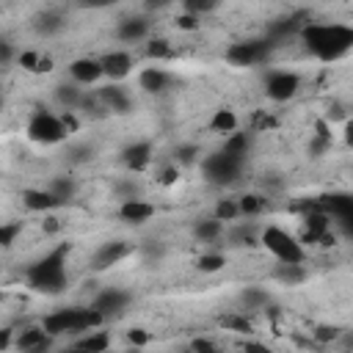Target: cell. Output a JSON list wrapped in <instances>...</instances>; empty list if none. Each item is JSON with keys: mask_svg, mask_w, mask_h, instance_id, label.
I'll use <instances>...</instances> for the list:
<instances>
[{"mask_svg": "<svg viewBox=\"0 0 353 353\" xmlns=\"http://www.w3.org/2000/svg\"><path fill=\"white\" fill-rule=\"evenodd\" d=\"M301 88V77L295 72H287V69H270L265 74V94L273 99V102H287L298 94Z\"/></svg>", "mask_w": 353, "mask_h": 353, "instance_id": "52a82bcc", "label": "cell"}, {"mask_svg": "<svg viewBox=\"0 0 353 353\" xmlns=\"http://www.w3.org/2000/svg\"><path fill=\"white\" fill-rule=\"evenodd\" d=\"M210 130H212V132H221V135L234 132V130H237V116H234V110H226V108L215 110L212 119H210Z\"/></svg>", "mask_w": 353, "mask_h": 353, "instance_id": "d4e9b609", "label": "cell"}, {"mask_svg": "<svg viewBox=\"0 0 353 353\" xmlns=\"http://www.w3.org/2000/svg\"><path fill=\"white\" fill-rule=\"evenodd\" d=\"M11 336H14V331H8V328H0V350H6V347L14 342Z\"/></svg>", "mask_w": 353, "mask_h": 353, "instance_id": "c3c4849f", "label": "cell"}, {"mask_svg": "<svg viewBox=\"0 0 353 353\" xmlns=\"http://www.w3.org/2000/svg\"><path fill=\"white\" fill-rule=\"evenodd\" d=\"M69 74H72V80L77 85H91V83L105 77L99 58H77V61H72L69 63Z\"/></svg>", "mask_w": 353, "mask_h": 353, "instance_id": "7c38bea8", "label": "cell"}, {"mask_svg": "<svg viewBox=\"0 0 353 353\" xmlns=\"http://www.w3.org/2000/svg\"><path fill=\"white\" fill-rule=\"evenodd\" d=\"M102 63V74L110 80H124L132 72V55L127 50H110L99 58Z\"/></svg>", "mask_w": 353, "mask_h": 353, "instance_id": "8fae6325", "label": "cell"}, {"mask_svg": "<svg viewBox=\"0 0 353 353\" xmlns=\"http://www.w3.org/2000/svg\"><path fill=\"white\" fill-rule=\"evenodd\" d=\"M14 55H17V52H14V44H11L8 39H3V36H0V66L11 63V61H14Z\"/></svg>", "mask_w": 353, "mask_h": 353, "instance_id": "ab89813d", "label": "cell"}, {"mask_svg": "<svg viewBox=\"0 0 353 353\" xmlns=\"http://www.w3.org/2000/svg\"><path fill=\"white\" fill-rule=\"evenodd\" d=\"M221 232H223V221H218L215 215L207 218V221H199V223H196V237H199L201 243H212V240H218Z\"/></svg>", "mask_w": 353, "mask_h": 353, "instance_id": "484cf974", "label": "cell"}, {"mask_svg": "<svg viewBox=\"0 0 353 353\" xmlns=\"http://www.w3.org/2000/svg\"><path fill=\"white\" fill-rule=\"evenodd\" d=\"M108 345H110V336H108L105 331H94V328H91V331H83V336L72 342V347H77V350H88V353L108 350Z\"/></svg>", "mask_w": 353, "mask_h": 353, "instance_id": "7402d4cb", "label": "cell"}, {"mask_svg": "<svg viewBox=\"0 0 353 353\" xmlns=\"http://www.w3.org/2000/svg\"><path fill=\"white\" fill-rule=\"evenodd\" d=\"M339 336V328L336 325H317L314 328V339L317 342H334Z\"/></svg>", "mask_w": 353, "mask_h": 353, "instance_id": "74e56055", "label": "cell"}, {"mask_svg": "<svg viewBox=\"0 0 353 353\" xmlns=\"http://www.w3.org/2000/svg\"><path fill=\"white\" fill-rule=\"evenodd\" d=\"M28 138L36 143H58L66 138V127H63L61 116H55L50 110H36L33 119L28 121Z\"/></svg>", "mask_w": 353, "mask_h": 353, "instance_id": "8992f818", "label": "cell"}, {"mask_svg": "<svg viewBox=\"0 0 353 353\" xmlns=\"http://www.w3.org/2000/svg\"><path fill=\"white\" fill-rule=\"evenodd\" d=\"M138 85H141L143 91H149V94H157V91H163V88L168 85V74H165L160 66H146V69L138 74Z\"/></svg>", "mask_w": 353, "mask_h": 353, "instance_id": "44dd1931", "label": "cell"}, {"mask_svg": "<svg viewBox=\"0 0 353 353\" xmlns=\"http://www.w3.org/2000/svg\"><path fill=\"white\" fill-rule=\"evenodd\" d=\"M83 8H105V6H113L116 0H77Z\"/></svg>", "mask_w": 353, "mask_h": 353, "instance_id": "bcb514c9", "label": "cell"}, {"mask_svg": "<svg viewBox=\"0 0 353 353\" xmlns=\"http://www.w3.org/2000/svg\"><path fill=\"white\" fill-rule=\"evenodd\" d=\"M39 58H41V52H36V50H25V52H19V66L22 69H28V72H33L36 69V63H39Z\"/></svg>", "mask_w": 353, "mask_h": 353, "instance_id": "8d00e7d4", "label": "cell"}, {"mask_svg": "<svg viewBox=\"0 0 353 353\" xmlns=\"http://www.w3.org/2000/svg\"><path fill=\"white\" fill-rule=\"evenodd\" d=\"M99 102L105 105V110H113V113H130V97L124 94L121 85H105L99 88Z\"/></svg>", "mask_w": 353, "mask_h": 353, "instance_id": "2e32d148", "label": "cell"}, {"mask_svg": "<svg viewBox=\"0 0 353 353\" xmlns=\"http://www.w3.org/2000/svg\"><path fill=\"white\" fill-rule=\"evenodd\" d=\"M138 193H141V188H138L135 182H121V185H119V196H121V199H135Z\"/></svg>", "mask_w": 353, "mask_h": 353, "instance_id": "7bdbcfd3", "label": "cell"}, {"mask_svg": "<svg viewBox=\"0 0 353 353\" xmlns=\"http://www.w3.org/2000/svg\"><path fill=\"white\" fill-rule=\"evenodd\" d=\"M22 204H25L28 210H33V212H50V210L61 207V201H58L50 190H33V188L22 193Z\"/></svg>", "mask_w": 353, "mask_h": 353, "instance_id": "ac0fdd59", "label": "cell"}, {"mask_svg": "<svg viewBox=\"0 0 353 353\" xmlns=\"http://www.w3.org/2000/svg\"><path fill=\"white\" fill-rule=\"evenodd\" d=\"M176 28L179 30H199V17L196 14H179L176 17Z\"/></svg>", "mask_w": 353, "mask_h": 353, "instance_id": "f35d334b", "label": "cell"}, {"mask_svg": "<svg viewBox=\"0 0 353 353\" xmlns=\"http://www.w3.org/2000/svg\"><path fill=\"white\" fill-rule=\"evenodd\" d=\"M127 303H130V292H127V290H119V287H108V290H102V292L91 301V306H94L105 320L121 314V312L127 309Z\"/></svg>", "mask_w": 353, "mask_h": 353, "instance_id": "9c48e42d", "label": "cell"}, {"mask_svg": "<svg viewBox=\"0 0 353 353\" xmlns=\"http://www.w3.org/2000/svg\"><path fill=\"white\" fill-rule=\"evenodd\" d=\"M221 325H223V328H232V331H243V334L251 331V323H248L243 314H223V317H221Z\"/></svg>", "mask_w": 353, "mask_h": 353, "instance_id": "e575fe53", "label": "cell"}, {"mask_svg": "<svg viewBox=\"0 0 353 353\" xmlns=\"http://www.w3.org/2000/svg\"><path fill=\"white\" fill-rule=\"evenodd\" d=\"M152 215H154V204L143 201L141 196H135V199H124L121 207H119V218L127 221V223H146Z\"/></svg>", "mask_w": 353, "mask_h": 353, "instance_id": "4fadbf2b", "label": "cell"}, {"mask_svg": "<svg viewBox=\"0 0 353 353\" xmlns=\"http://www.w3.org/2000/svg\"><path fill=\"white\" fill-rule=\"evenodd\" d=\"M215 218H218V221H234V218H240L237 201H234V199H221V201L215 204Z\"/></svg>", "mask_w": 353, "mask_h": 353, "instance_id": "4dcf8cb0", "label": "cell"}, {"mask_svg": "<svg viewBox=\"0 0 353 353\" xmlns=\"http://www.w3.org/2000/svg\"><path fill=\"white\" fill-rule=\"evenodd\" d=\"M174 0H143V8L146 11H163V8H168Z\"/></svg>", "mask_w": 353, "mask_h": 353, "instance_id": "f6af8a7d", "label": "cell"}, {"mask_svg": "<svg viewBox=\"0 0 353 353\" xmlns=\"http://www.w3.org/2000/svg\"><path fill=\"white\" fill-rule=\"evenodd\" d=\"M19 223H0V248H8L17 243V234H19Z\"/></svg>", "mask_w": 353, "mask_h": 353, "instance_id": "d590c367", "label": "cell"}, {"mask_svg": "<svg viewBox=\"0 0 353 353\" xmlns=\"http://www.w3.org/2000/svg\"><path fill=\"white\" fill-rule=\"evenodd\" d=\"M270 52L268 41H237L226 50V61L232 66H254L259 61H265Z\"/></svg>", "mask_w": 353, "mask_h": 353, "instance_id": "ba28073f", "label": "cell"}, {"mask_svg": "<svg viewBox=\"0 0 353 353\" xmlns=\"http://www.w3.org/2000/svg\"><path fill=\"white\" fill-rule=\"evenodd\" d=\"M116 36H119V41H124V44H138V41H143V39L149 36V22H146L143 17H127V19L119 22Z\"/></svg>", "mask_w": 353, "mask_h": 353, "instance_id": "5bb4252c", "label": "cell"}, {"mask_svg": "<svg viewBox=\"0 0 353 353\" xmlns=\"http://www.w3.org/2000/svg\"><path fill=\"white\" fill-rule=\"evenodd\" d=\"M240 168H243V157H240V154H232V152H226V149H221V152L204 157V163H201L204 176H207L210 182H215V185H229V182H234L237 174H240Z\"/></svg>", "mask_w": 353, "mask_h": 353, "instance_id": "5b68a950", "label": "cell"}, {"mask_svg": "<svg viewBox=\"0 0 353 353\" xmlns=\"http://www.w3.org/2000/svg\"><path fill=\"white\" fill-rule=\"evenodd\" d=\"M127 342L130 345H146L149 342V334L143 328H132V331H127Z\"/></svg>", "mask_w": 353, "mask_h": 353, "instance_id": "b9f144b4", "label": "cell"}, {"mask_svg": "<svg viewBox=\"0 0 353 353\" xmlns=\"http://www.w3.org/2000/svg\"><path fill=\"white\" fill-rule=\"evenodd\" d=\"M33 72H36V74H47V72H52V58H50V55H41Z\"/></svg>", "mask_w": 353, "mask_h": 353, "instance_id": "ee69618b", "label": "cell"}, {"mask_svg": "<svg viewBox=\"0 0 353 353\" xmlns=\"http://www.w3.org/2000/svg\"><path fill=\"white\" fill-rule=\"evenodd\" d=\"M309 154L312 157H323L328 149H331V135H320V132H314L312 138H309Z\"/></svg>", "mask_w": 353, "mask_h": 353, "instance_id": "d6a6232c", "label": "cell"}, {"mask_svg": "<svg viewBox=\"0 0 353 353\" xmlns=\"http://www.w3.org/2000/svg\"><path fill=\"white\" fill-rule=\"evenodd\" d=\"M130 251H132V245H130L127 240H108V243H102V245L94 251L91 268H94V270H108L110 265H116L119 259H124Z\"/></svg>", "mask_w": 353, "mask_h": 353, "instance_id": "30bf717a", "label": "cell"}, {"mask_svg": "<svg viewBox=\"0 0 353 353\" xmlns=\"http://www.w3.org/2000/svg\"><path fill=\"white\" fill-rule=\"evenodd\" d=\"M179 3H182L185 14H196V17L210 14V11H215L221 6V0H179Z\"/></svg>", "mask_w": 353, "mask_h": 353, "instance_id": "f1b7e54d", "label": "cell"}, {"mask_svg": "<svg viewBox=\"0 0 353 353\" xmlns=\"http://www.w3.org/2000/svg\"><path fill=\"white\" fill-rule=\"evenodd\" d=\"M309 52H314L320 61H336L353 47V28L339 22H312L301 30Z\"/></svg>", "mask_w": 353, "mask_h": 353, "instance_id": "6da1fadb", "label": "cell"}, {"mask_svg": "<svg viewBox=\"0 0 353 353\" xmlns=\"http://www.w3.org/2000/svg\"><path fill=\"white\" fill-rule=\"evenodd\" d=\"M14 345H17L19 350H44V347H50V334H47L41 325L25 328V331H19V336H17Z\"/></svg>", "mask_w": 353, "mask_h": 353, "instance_id": "d6986e66", "label": "cell"}, {"mask_svg": "<svg viewBox=\"0 0 353 353\" xmlns=\"http://www.w3.org/2000/svg\"><path fill=\"white\" fill-rule=\"evenodd\" d=\"M47 190H50L61 204H66V201L74 196V190H77V188H74V182H72L69 176H55V179L50 182V188H47Z\"/></svg>", "mask_w": 353, "mask_h": 353, "instance_id": "4316f807", "label": "cell"}, {"mask_svg": "<svg viewBox=\"0 0 353 353\" xmlns=\"http://www.w3.org/2000/svg\"><path fill=\"white\" fill-rule=\"evenodd\" d=\"M248 146H251V135H248V132H229V138H226V143H223L226 152L240 154V157H245Z\"/></svg>", "mask_w": 353, "mask_h": 353, "instance_id": "83f0119b", "label": "cell"}, {"mask_svg": "<svg viewBox=\"0 0 353 353\" xmlns=\"http://www.w3.org/2000/svg\"><path fill=\"white\" fill-rule=\"evenodd\" d=\"M102 323H105V317L94 306H69V309H58V312L47 314L41 328L50 336H61V334H83Z\"/></svg>", "mask_w": 353, "mask_h": 353, "instance_id": "3957f363", "label": "cell"}, {"mask_svg": "<svg viewBox=\"0 0 353 353\" xmlns=\"http://www.w3.org/2000/svg\"><path fill=\"white\" fill-rule=\"evenodd\" d=\"M262 245L276 256V262H303V245L298 237H292L281 226H265L262 229Z\"/></svg>", "mask_w": 353, "mask_h": 353, "instance_id": "277c9868", "label": "cell"}, {"mask_svg": "<svg viewBox=\"0 0 353 353\" xmlns=\"http://www.w3.org/2000/svg\"><path fill=\"white\" fill-rule=\"evenodd\" d=\"M33 30L39 36H55L58 30H63V14L61 11H41L33 19Z\"/></svg>", "mask_w": 353, "mask_h": 353, "instance_id": "ffe728a7", "label": "cell"}, {"mask_svg": "<svg viewBox=\"0 0 353 353\" xmlns=\"http://www.w3.org/2000/svg\"><path fill=\"white\" fill-rule=\"evenodd\" d=\"M262 196H256V193H245L243 199H237V210H240V215H256L259 210H262Z\"/></svg>", "mask_w": 353, "mask_h": 353, "instance_id": "f546056e", "label": "cell"}, {"mask_svg": "<svg viewBox=\"0 0 353 353\" xmlns=\"http://www.w3.org/2000/svg\"><path fill=\"white\" fill-rule=\"evenodd\" d=\"M174 179H176V171H174V168H168V171L163 174V182H174Z\"/></svg>", "mask_w": 353, "mask_h": 353, "instance_id": "f907efd6", "label": "cell"}, {"mask_svg": "<svg viewBox=\"0 0 353 353\" xmlns=\"http://www.w3.org/2000/svg\"><path fill=\"white\" fill-rule=\"evenodd\" d=\"M273 279H276L279 284L295 287V284H303V281H306V268H303V262H276Z\"/></svg>", "mask_w": 353, "mask_h": 353, "instance_id": "e0dca14e", "label": "cell"}, {"mask_svg": "<svg viewBox=\"0 0 353 353\" xmlns=\"http://www.w3.org/2000/svg\"><path fill=\"white\" fill-rule=\"evenodd\" d=\"M190 350H215V342H210V339H193L190 342Z\"/></svg>", "mask_w": 353, "mask_h": 353, "instance_id": "7dc6e473", "label": "cell"}, {"mask_svg": "<svg viewBox=\"0 0 353 353\" xmlns=\"http://www.w3.org/2000/svg\"><path fill=\"white\" fill-rule=\"evenodd\" d=\"M80 99H83V91L77 88V83H63V85L55 88V102H58L63 110L80 108Z\"/></svg>", "mask_w": 353, "mask_h": 353, "instance_id": "603a6c76", "label": "cell"}, {"mask_svg": "<svg viewBox=\"0 0 353 353\" xmlns=\"http://www.w3.org/2000/svg\"><path fill=\"white\" fill-rule=\"evenodd\" d=\"M0 108H3V91H0Z\"/></svg>", "mask_w": 353, "mask_h": 353, "instance_id": "816d5d0a", "label": "cell"}, {"mask_svg": "<svg viewBox=\"0 0 353 353\" xmlns=\"http://www.w3.org/2000/svg\"><path fill=\"white\" fill-rule=\"evenodd\" d=\"M146 55L154 58V61L168 58V55H171V44H168V39H152V41L146 44Z\"/></svg>", "mask_w": 353, "mask_h": 353, "instance_id": "836d02e7", "label": "cell"}, {"mask_svg": "<svg viewBox=\"0 0 353 353\" xmlns=\"http://www.w3.org/2000/svg\"><path fill=\"white\" fill-rule=\"evenodd\" d=\"M69 276H66V245H58L55 251H50L47 256H41L39 262H33L28 268V284L39 292H61L66 287Z\"/></svg>", "mask_w": 353, "mask_h": 353, "instance_id": "7a4b0ae2", "label": "cell"}, {"mask_svg": "<svg viewBox=\"0 0 353 353\" xmlns=\"http://www.w3.org/2000/svg\"><path fill=\"white\" fill-rule=\"evenodd\" d=\"M121 163L130 171H143L152 163V143L149 141H135L121 152Z\"/></svg>", "mask_w": 353, "mask_h": 353, "instance_id": "9a60e30c", "label": "cell"}, {"mask_svg": "<svg viewBox=\"0 0 353 353\" xmlns=\"http://www.w3.org/2000/svg\"><path fill=\"white\" fill-rule=\"evenodd\" d=\"M223 265H226L223 254H201L199 262H196V268H199L201 273H215V270H221Z\"/></svg>", "mask_w": 353, "mask_h": 353, "instance_id": "1f68e13d", "label": "cell"}, {"mask_svg": "<svg viewBox=\"0 0 353 353\" xmlns=\"http://www.w3.org/2000/svg\"><path fill=\"white\" fill-rule=\"evenodd\" d=\"M268 303H270V295H268L265 290H259V287H245V290L240 292V309H245V312L265 309Z\"/></svg>", "mask_w": 353, "mask_h": 353, "instance_id": "cb8c5ba5", "label": "cell"}, {"mask_svg": "<svg viewBox=\"0 0 353 353\" xmlns=\"http://www.w3.org/2000/svg\"><path fill=\"white\" fill-rule=\"evenodd\" d=\"M196 154H199L196 146H179V149H176V160H179V163H193Z\"/></svg>", "mask_w": 353, "mask_h": 353, "instance_id": "60d3db41", "label": "cell"}, {"mask_svg": "<svg viewBox=\"0 0 353 353\" xmlns=\"http://www.w3.org/2000/svg\"><path fill=\"white\" fill-rule=\"evenodd\" d=\"M0 298H3V295H0Z\"/></svg>", "mask_w": 353, "mask_h": 353, "instance_id": "f5cc1de1", "label": "cell"}, {"mask_svg": "<svg viewBox=\"0 0 353 353\" xmlns=\"http://www.w3.org/2000/svg\"><path fill=\"white\" fill-rule=\"evenodd\" d=\"M44 232H58V221H55V218H47V223H44Z\"/></svg>", "mask_w": 353, "mask_h": 353, "instance_id": "681fc988", "label": "cell"}]
</instances>
